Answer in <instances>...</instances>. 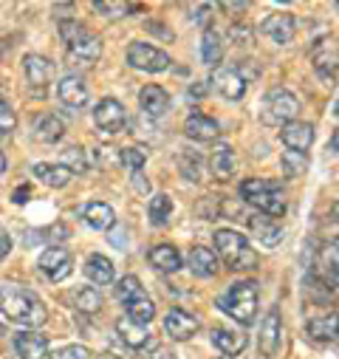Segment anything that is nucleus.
<instances>
[{
  "instance_id": "obj_1",
  "label": "nucleus",
  "mask_w": 339,
  "mask_h": 359,
  "mask_svg": "<svg viewBox=\"0 0 339 359\" xmlns=\"http://www.w3.org/2000/svg\"><path fill=\"white\" fill-rule=\"evenodd\" d=\"M0 311H4L12 323H20V325H29V328H37L46 323V306L26 289L20 286H4L0 289Z\"/></svg>"
},
{
  "instance_id": "obj_2",
  "label": "nucleus",
  "mask_w": 339,
  "mask_h": 359,
  "mask_svg": "<svg viewBox=\"0 0 339 359\" xmlns=\"http://www.w3.org/2000/svg\"><path fill=\"white\" fill-rule=\"evenodd\" d=\"M60 34L65 40V48H68V57L74 62H82V65H94L102 54V43L99 37L88 29L82 26L79 20H62L60 23Z\"/></svg>"
},
{
  "instance_id": "obj_3",
  "label": "nucleus",
  "mask_w": 339,
  "mask_h": 359,
  "mask_svg": "<svg viewBox=\"0 0 339 359\" xmlns=\"http://www.w3.org/2000/svg\"><path fill=\"white\" fill-rule=\"evenodd\" d=\"M240 196L246 204L258 207L261 215H269V218H280L286 215V198H283V190L277 182H266V178H246L240 184Z\"/></svg>"
},
{
  "instance_id": "obj_4",
  "label": "nucleus",
  "mask_w": 339,
  "mask_h": 359,
  "mask_svg": "<svg viewBox=\"0 0 339 359\" xmlns=\"http://www.w3.org/2000/svg\"><path fill=\"white\" fill-rule=\"evenodd\" d=\"M218 309L226 311L232 320H237L240 325L254 323V314H258V283L251 280H240L235 286L226 289V294L218 297Z\"/></svg>"
},
{
  "instance_id": "obj_5",
  "label": "nucleus",
  "mask_w": 339,
  "mask_h": 359,
  "mask_svg": "<svg viewBox=\"0 0 339 359\" xmlns=\"http://www.w3.org/2000/svg\"><path fill=\"white\" fill-rule=\"evenodd\" d=\"M215 249L229 269H251L258 263V255H254V249L249 246V241L235 229H218L215 232Z\"/></svg>"
},
{
  "instance_id": "obj_6",
  "label": "nucleus",
  "mask_w": 339,
  "mask_h": 359,
  "mask_svg": "<svg viewBox=\"0 0 339 359\" xmlns=\"http://www.w3.org/2000/svg\"><path fill=\"white\" fill-rule=\"evenodd\" d=\"M297 111H300V100L291 91H286V88H272L261 105V122L269 128H283V125L294 122Z\"/></svg>"
},
{
  "instance_id": "obj_7",
  "label": "nucleus",
  "mask_w": 339,
  "mask_h": 359,
  "mask_svg": "<svg viewBox=\"0 0 339 359\" xmlns=\"http://www.w3.org/2000/svg\"><path fill=\"white\" fill-rule=\"evenodd\" d=\"M127 62L136 68V71H147V74H158V71H167L170 68V54H164L161 48L150 46V43H133L127 48Z\"/></svg>"
},
{
  "instance_id": "obj_8",
  "label": "nucleus",
  "mask_w": 339,
  "mask_h": 359,
  "mask_svg": "<svg viewBox=\"0 0 339 359\" xmlns=\"http://www.w3.org/2000/svg\"><path fill=\"white\" fill-rule=\"evenodd\" d=\"M37 266H40V272H43L48 280L60 283V280H68V278H71V272H74V257L68 255V249L51 246V249H46V252L40 255Z\"/></svg>"
},
{
  "instance_id": "obj_9",
  "label": "nucleus",
  "mask_w": 339,
  "mask_h": 359,
  "mask_svg": "<svg viewBox=\"0 0 339 359\" xmlns=\"http://www.w3.org/2000/svg\"><path fill=\"white\" fill-rule=\"evenodd\" d=\"M94 122H97V128H99L102 133L113 136V133H119V130L125 128L127 114H125V108H122L119 100L108 97V100H102V102L94 108Z\"/></svg>"
},
{
  "instance_id": "obj_10",
  "label": "nucleus",
  "mask_w": 339,
  "mask_h": 359,
  "mask_svg": "<svg viewBox=\"0 0 339 359\" xmlns=\"http://www.w3.org/2000/svg\"><path fill=\"white\" fill-rule=\"evenodd\" d=\"M261 32H263L269 40H275L277 46H286V43L294 40L297 23H294V18H291L289 12H272V15L261 23Z\"/></svg>"
},
{
  "instance_id": "obj_11",
  "label": "nucleus",
  "mask_w": 339,
  "mask_h": 359,
  "mask_svg": "<svg viewBox=\"0 0 339 359\" xmlns=\"http://www.w3.org/2000/svg\"><path fill=\"white\" fill-rule=\"evenodd\" d=\"M198 328H201L198 317H193V314H187V311H181V309H173V311L164 317V331L173 337V339H179V342L195 337Z\"/></svg>"
},
{
  "instance_id": "obj_12",
  "label": "nucleus",
  "mask_w": 339,
  "mask_h": 359,
  "mask_svg": "<svg viewBox=\"0 0 339 359\" xmlns=\"http://www.w3.org/2000/svg\"><path fill=\"white\" fill-rule=\"evenodd\" d=\"M57 97L65 108L71 111H82L88 105V85H85L79 76H65L60 85H57Z\"/></svg>"
},
{
  "instance_id": "obj_13",
  "label": "nucleus",
  "mask_w": 339,
  "mask_h": 359,
  "mask_svg": "<svg viewBox=\"0 0 339 359\" xmlns=\"http://www.w3.org/2000/svg\"><path fill=\"white\" fill-rule=\"evenodd\" d=\"M249 232L254 235L261 246L266 249H275L280 241H283V226L277 221H272L269 215H251L249 218Z\"/></svg>"
},
{
  "instance_id": "obj_14",
  "label": "nucleus",
  "mask_w": 339,
  "mask_h": 359,
  "mask_svg": "<svg viewBox=\"0 0 339 359\" xmlns=\"http://www.w3.org/2000/svg\"><path fill=\"white\" fill-rule=\"evenodd\" d=\"M280 342H283V323H280V311L272 309L261 323V353L275 356L280 351Z\"/></svg>"
},
{
  "instance_id": "obj_15",
  "label": "nucleus",
  "mask_w": 339,
  "mask_h": 359,
  "mask_svg": "<svg viewBox=\"0 0 339 359\" xmlns=\"http://www.w3.org/2000/svg\"><path fill=\"white\" fill-rule=\"evenodd\" d=\"M23 68H26L29 85L37 91V97H43L46 85H48V82H51V76H54V65H51L46 57H40V54H29V57L23 60Z\"/></svg>"
},
{
  "instance_id": "obj_16",
  "label": "nucleus",
  "mask_w": 339,
  "mask_h": 359,
  "mask_svg": "<svg viewBox=\"0 0 339 359\" xmlns=\"http://www.w3.org/2000/svg\"><path fill=\"white\" fill-rule=\"evenodd\" d=\"M311 62H314V71H317L325 82H333V79H336V43H333V40L317 43L314 51H311Z\"/></svg>"
},
{
  "instance_id": "obj_17",
  "label": "nucleus",
  "mask_w": 339,
  "mask_h": 359,
  "mask_svg": "<svg viewBox=\"0 0 339 359\" xmlns=\"http://www.w3.org/2000/svg\"><path fill=\"white\" fill-rule=\"evenodd\" d=\"M280 136H283V144L289 150L305 153L314 144V125H308V122H289V125H283Z\"/></svg>"
},
{
  "instance_id": "obj_18",
  "label": "nucleus",
  "mask_w": 339,
  "mask_h": 359,
  "mask_svg": "<svg viewBox=\"0 0 339 359\" xmlns=\"http://www.w3.org/2000/svg\"><path fill=\"white\" fill-rule=\"evenodd\" d=\"M215 91L226 100H240L246 94V79L237 68H221L215 74Z\"/></svg>"
},
{
  "instance_id": "obj_19",
  "label": "nucleus",
  "mask_w": 339,
  "mask_h": 359,
  "mask_svg": "<svg viewBox=\"0 0 339 359\" xmlns=\"http://www.w3.org/2000/svg\"><path fill=\"white\" fill-rule=\"evenodd\" d=\"M184 133L190 139H198V142H215L221 128L212 116H204V114H190L187 122H184Z\"/></svg>"
},
{
  "instance_id": "obj_20",
  "label": "nucleus",
  "mask_w": 339,
  "mask_h": 359,
  "mask_svg": "<svg viewBox=\"0 0 339 359\" xmlns=\"http://www.w3.org/2000/svg\"><path fill=\"white\" fill-rule=\"evenodd\" d=\"M82 221L88 224L91 229L108 232V229H113V224H116V215H113L111 204H102V201H91V204H85V210H82Z\"/></svg>"
},
{
  "instance_id": "obj_21",
  "label": "nucleus",
  "mask_w": 339,
  "mask_h": 359,
  "mask_svg": "<svg viewBox=\"0 0 339 359\" xmlns=\"http://www.w3.org/2000/svg\"><path fill=\"white\" fill-rule=\"evenodd\" d=\"M139 105L147 116H161L170 108V97L161 85H144L139 91Z\"/></svg>"
},
{
  "instance_id": "obj_22",
  "label": "nucleus",
  "mask_w": 339,
  "mask_h": 359,
  "mask_svg": "<svg viewBox=\"0 0 339 359\" xmlns=\"http://www.w3.org/2000/svg\"><path fill=\"white\" fill-rule=\"evenodd\" d=\"M15 351H18L20 359H43L46 351H48V339L43 334L26 331V334H18L15 337Z\"/></svg>"
},
{
  "instance_id": "obj_23",
  "label": "nucleus",
  "mask_w": 339,
  "mask_h": 359,
  "mask_svg": "<svg viewBox=\"0 0 339 359\" xmlns=\"http://www.w3.org/2000/svg\"><path fill=\"white\" fill-rule=\"evenodd\" d=\"M150 263L158 269V272H179L181 269V255L176 246H170V243H158L150 249Z\"/></svg>"
},
{
  "instance_id": "obj_24",
  "label": "nucleus",
  "mask_w": 339,
  "mask_h": 359,
  "mask_svg": "<svg viewBox=\"0 0 339 359\" xmlns=\"http://www.w3.org/2000/svg\"><path fill=\"white\" fill-rule=\"evenodd\" d=\"M209 167H212V175L218 182H229L232 172H235V153L229 144H218L209 156Z\"/></svg>"
},
{
  "instance_id": "obj_25",
  "label": "nucleus",
  "mask_w": 339,
  "mask_h": 359,
  "mask_svg": "<svg viewBox=\"0 0 339 359\" xmlns=\"http://www.w3.org/2000/svg\"><path fill=\"white\" fill-rule=\"evenodd\" d=\"M85 275L97 286H108V283H113V263L105 255H91L85 260Z\"/></svg>"
},
{
  "instance_id": "obj_26",
  "label": "nucleus",
  "mask_w": 339,
  "mask_h": 359,
  "mask_svg": "<svg viewBox=\"0 0 339 359\" xmlns=\"http://www.w3.org/2000/svg\"><path fill=\"white\" fill-rule=\"evenodd\" d=\"M190 269H193V275H198V278H212V275L218 272V257H215V252L207 249V246H195V249L190 252Z\"/></svg>"
},
{
  "instance_id": "obj_27",
  "label": "nucleus",
  "mask_w": 339,
  "mask_h": 359,
  "mask_svg": "<svg viewBox=\"0 0 339 359\" xmlns=\"http://www.w3.org/2000/svg\"><path fill=\"white\" fill-rule=\"evenodd\" d=\"M62 133H65V125H62V119H57L54 114L40 116L37 125H34V139L43 142V144H54V142H60Z\"/></svg>"
},
{
  "instance_id": "obj_28",
  "label": "nucleus",
  "mask_w": 339,
  "mask_h": 359,
  "mask_svg": "<svg viewBox=\"0 0 339 359\" xmlns=\"http://www.w3.org/2000/svg\"><path fill=\"white\" fill-rule=\"evenodd\" d=\"M116 334H119V339H122L127 348H136V351L150 342L147 328H144V325H136L133 320H125V317L116 323Z\"/></svg>"
},
{
  "instance_id": "obj_29",
  "label": "nucleus",
  "mask_w": 339,
  "mask_h": 359,
  "mask_svg": "<svg viewBox=\"0 0 339 359\" xmlns=\"http://www.w3.org/2000/svg\"><path fill=\"white\" fill-rule=\"evenodd\" d=\"M34 175L46 187H54V190H60L71 182V172L62 164H34Z\"/></svg>"
},
{
  "instance_id": "obj_30",
  "label": "nucleus",
  "mask_w": 339,
  "mask_h": 359,
  "mask_svg": "<svg viewBox=\"0 0 339 359\" xmlns=\"http://www.w3.org/2000/svg\"><path fill=\"white\" fill-rule=\"evenodd\" d=\"M212 342H215L226 356H232V353H240V351L246 348V334H237V331H232V328H212Z\"/></svg>"
},
{
  "instance_id": "obj_31",
  "label": "nucleus",
  "mask_w": 339,
  "mask_h": 359,
  "mask_svg": "<svg viewBox=\"0 0 339 359\" xmlns=\"http://www.w3.org/2000/svg\"><path fill=\"white\" fill-rule=\"evenodd\" d=\"M305 334L317 342H333L336 339V314L319 317V320H308L305 323Z\"/></svg>"
},
{
  "instance_id": "obj_32",
  "label": "nucleus",
  "mask_w": 339,
  "mask_h": 359,
  "mask_svg": "<svg viewBox=\"0 0 339 359\" xmlns=\"http://www.w3.org/2000/svg\"><path fill=\"white\" fill-rule=\"evenodd\" d=\"M201 57L207 65H218L221 57H223V40L215 29H207L204 37H201Z\"/></svg>"
},
{
  "instance_id": "obj_33",
  "label": "nucleus",
  "mask_w": 339,
  "mask_h": 359,
  "mask_svg": "<svg viewBox=\"0 0 339 359\" xmlns=\"http://www.w3.org/2000/svg\"><path fill=\"white\" fill-rule=\"evenodd\" d=\"M153 317H155V303L147 294H141V297L127 303V320H133L136 325H147Z\"/></svg>"
},
{
  "instance_id": "obj_34",
  "label": "nucleus",
  "mask_w": 339,
  "mask_h": 359,
  "mask_svg": "<svg viewBox=\"0 0 339 359\" xmlns=\"http://www.w3.org/2000/svg\"><path fill=\"white\" fill-rule=\"evenodd\" d=\"M147 215H150V221L155 226H164L170 221V215H173V198L164 196V193L161 196H153L150 204H147Z\"/></svg>"
},
{
  "instance_id": "obj_35",
  "label": "nucleus",
  "mask_w": 339,
  "mask_h": 359,
  "mask_svg": "<svg viewBox=\"0 0 339 359\" xmlns=\"http://www.w3.org/2000/svg\"><path fill=\"white\" fill-rule=\"evenodd\" d=\"M74 303H76V309H79L82 314H97V311L102 309V294H99L97 289H91V286H82V289L74 294Z\"/></svg>"
},
{
  "instance_id": "obj_36",
  "label": "nucleus",
  "mask_w": 339,
  "mask_h": 359,
  "mask_svg": "<svg viewBox=\"0 0 339 359\" xmlns=\"http://www.w3.org/2000/svg\"><path fill=\"white\" fill-rule=\"evenodd\" d=\"M94 12L105 15L108 20H119V18H125L127 12H141V6H136V4H113V0H102V4H94Z\"/></svg>"
},
{
  "instance_id": "obj_37",
  "label": "nucleus",
  "mask_w": 339,
  "mask_h": 359,
  "mask_svg": "<svg viewBox=\"0 0 339 359\" xmlns=\"http://www.w3.org/2000/svg\"><path fill=\"white\" fill-rule=\"evenodd\" d=\"M305 170H308L305 153H294V150L283 153V172H286L289 178H300V175H305Z\"/></svg>"
},
{
  "instance_id": "obj_38",
  "label": "nucleus",
  "mask_w": 339,
  "mask_h": 359,
  "mask_svg": "<svg viewBox=\"0 0 339 359\" xmlns=\"http://www.w3.org/2000/svg\"><path fill=\"white\" fill-rule=\"evenodd\" d=\"M144 292H141V280L136 278V275H127V278H122L119 280V286H116V297L127 306L130 300H136V297H141Z\"/></svg>"
},
{
  "instance_id": "obj_39",
  "label": "nucleus",
  "mask_w": 339,
  "mask_h": 359,
  "mask_svg": "<svg viewBox=\"0 0 339 359\" xmlns=\"http://www.w3.org/2000/svg\"><path fill=\"white\" fill-rule=\"evenodd\" d=\"M62 167L68 172H85L88 170V158H85V150L82 147H68L62 153Z\"/></svg>"
},
{
  "instance_id": "obj_40",
  "label": "nucleus",
  "mask_w": 339,
  "mask_h": 359,
  "mask_svg": "<svg viewBox=\"0 0 339 359\" xmlns=\"http://www.w3.org/2000/svg\"><path fill=\"white\" fill-rule=\"evenodd\" d=\"M179 167H181V175L187 178V182H201L204 164H201V158H198L195 153H184L181 161H179Z\"/></svg>"
},
{
  "instance_id": "obj_41",
  "label": "nucleus",
  "mask_w": 339,
  "mask_h": 359,
  "mask_svg": "<svg viewBox=\"0 0 339 359\" xmlns=\"http://www.w3.org/2000/svg\"><path fill=\"white\" fill-rule=\"evenodd\" d=\"M119 161L127 167V170H141L144 167V161H147V153H141V150H136V147H122L119 150Z\"/></svg>"
},
{
  "instance_id": "obj_42",
  "label": "nucleus",
  "mask_w": 339,
  "mask_h": 359,
  "mask_svg": "<svg viewBox=\"0 0 339 359\" xmlns=\"http://www.w3.org/2000/svg\"><path fill=\"white\" fill-rule=\"evenodd\" d=\"M18 128V116L12 111V105L6 102L4 91H0V133H12Z\"/></svg>"
},
{
  "instance_id": "obj_43",
  "label": "nucleus",
  "mask_w": 339,
  "mask_h": 359,
  "mask_svg": "<svg viewBox=\"0 0 339 359\" xmlns=\"http://www.w3.org/2000/svg\"><path fill=\"white\" fill-rule=\"evenodd\" d=\"M322 269L325 278H331V289H336V243H328L322 249Z\"/></svg>"
},
{
  "instance_id": "obj_44",
  "label": "nucleus",
  "mask_w": 339,
  "mask_h": 359,
  "mask_svg": "<svg viewBox=\"0 0 339 359\" xmlns=\"http://www.w3.org/2000/svg\"><path fill=\"white\" fill-rule=\"evenodd\" d=\"M51 359H88V351H85L82 345H65V348L54 351Z\"/></svg>"
},
{
  "instance_id": "obj_45",
  "label": "nucleus",
  "mask_w": 339,
  "mask_h": 359,
  "mask_svg": "<svg viewBox=\"0 0 339 359\" xmlns=\"http://www.w3.org/2000/svg\"><path fill=\"white\" fill-rule=\"evenodd\" d=\"M9 252H12V238H9V232L4 226H0V260H4Z\"/></svg>"
},
{
  "instance_id": "obj_46",
  "label": "nucleus",
  "mask_w": 339,
  "mask_h": 359,
  "mask_svg": "<svg viewBox=\"0 0 339 359\" xmlns=\"http://www.w3.org/2000/svg\"><path fill=\"white\" fill-rule=\"evenodd\" d=\"M133 184H136V190H139V193H144V196L150 193V182H144V178H141V170H136V172H133Z\"/></svg>"
},
{
  "instance_id": "obj_47",
  "label": "nucleus",
  "mask_w": 339,
  "mask_h": 359,
  "mask_svg": "<svg viewBox=\"0 0 339 359\" xmlns=\"http://www.w3.org/2000/svg\"><path fill=\"white\" fill-rule=\"evenodd\" d=\"M209 12H212V6H193V9H190V15H195V18H193L195 23H204V15H209Z\"/></svg>"
},
{
  "instance_id": "obj_48",
  "label": "nucleus",
  "mask_w": 339,
  "mask_h": 359,
  "mask_svg": "<svg viewBox=\"0 0 339 359\" xmlns=\"http://www.w3.org/2000/svg\"><path fill=\"white\" fill-rule=\"evenodd\" d=\"M153 359H179L176 351H167V348H155L153 351Z\"/></svg>"
},
{
  "instance_id": "obj_49",
  "label": "nucleus",
  "mask_w": 339,
  "mask_h": 359,
  "mask_svg": "<svg viewBox=\"0 0 339 359\" xmlns=\"http://www.w3.org/2000/svg\"><path fill=\"white\" fill-rule=\"evenodd\" d=\"M12 198H15V204H26V201H29V187H20Z\"/></svg>"
},
{
  "instance_id": "obj_50",
  "label": "nucleus",
  "mask_w": 339,
  "mask_h": 359,
  "mask_svg": "<svg viewBox=\"0 0 339 359\" xmlns=\"http://www.w3.org/2000/svg\"><path fill=\"white\" fill-rule=\"evenodd\" d=\"M246 6H249V4H223V9H226V12H237V15H240V12H246Z\"/></svg>"
},
{
  "instance_id": "obj_51",
  "label": "nucleus",
  "mask_w": 339,
  "mask_h": 359,
  "mask_svg": "<svg viewBox=\"0 0 339 359\" xmlns=\"http://www.w3.org/2000/svg\"><path fill=\"white\" fill-rule=\"evenodd\" d=\"M193 97H204L207 94V88H204V82H198V88H195V91H190Z\"/></svg>"
},
{
  "instance_id": "obj_52",
  "label": "nucleus",
  "mask_w": 339,
  "mask_h": 359,
  "mask_svg": "<svg viewBox=\"0 0 339 359\" xmlns=\"http://www.w3.org/2000/svg\"><path fill=\"white\" fill-rule=\"evenodd\" d=\"M4 170H6V156L0 153V172H4Z\"/></svg>"
},
{
  "instance_id": "obj_53",
  "label": "nucleus",
  "mask_w": 339,
  "mask_h": 359,
  "mask_svg": "<svg viewBox=\"0 0 339 359\" xmlns=\"http://www.w3.org/2000/svg\"><path fill=\"white\" fill-rule=\"evenodd\" d=\"M4 48H6V43H4V40H0V57H4Z\"/></svg>"
},
{
  "instance_id": "obj_54",
  "label": "nucleus",
  "mask_w": 339,
  "mask_h": 359,
  "mask_svg": "<svg viewBox=\"0 0 339 359\" xmlns=\"http://www.w3.org/2000/svg\"><path fill=\"white\" fill-rule=\"evenodd\" d=\"M4 334H6V328H4V325H0V337H4Z\"/></svg>"
},
{
  "instance_id": "obj_55",
  "label": "nucleus",
  "mask_w": 339,
  "mask_h": 359,
  "mask_svg": "<svg viewBox=\"0 0 339 359\" xmlns=\"http://www.w3.org/2000/svg\"><path fill=\"white\" fill-rule=\"evenodd\" d=\"M218 359H235V356H226V353H223V356H218Z\"/></svg>"
}]
</instances>
